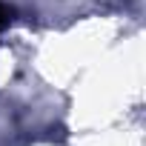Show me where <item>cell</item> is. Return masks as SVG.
<instances>
[{
  "label": "cell",
  "mask_w": 146,
  "mask_h": 146,
  "mask_svg": "<svg viewBox=\"0 0 146 146\" xmlns=\"http://www.w3.org/2000/svg\"><path fill=\"white\" fill-rule=\"evenodd\" d=\"M9 20H12V12H9L3 3H0V29H3V26H9Z\"/></svg>",
  "instance_id": "1"
}]
</instances>
